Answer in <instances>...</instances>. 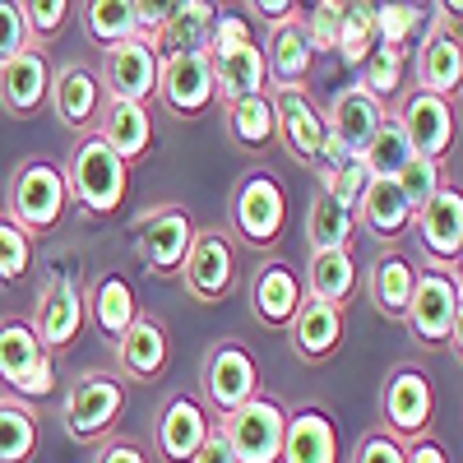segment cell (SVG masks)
Wrapping results in <instances>:
<instances>
[{
  "label": "cell",
  "instance_id": "6da1fadb",
  "mask_svg": "<svg viewBox=\"0 0 463 463\" xmlns=\"http://www.w3.org/2000/svg\"><path fill=\"white\" fill-rule=\"evenodd\" d=\"M65 190L70 200L93 218H111L130 195V167L98 139V135H80L65 153Z\"/></svg>",
  "mask_w": 463,
  "mask_h": 463
},
{
  "label": "cell",
  "instance_id": "7a4b0ae2",
  "mask_svg": "<svg viewBox=\"0 0 463 463\" xmlns=\"http://www.w3.org/2000/svg\"><path fill=\"white\" fill-rule=\"evenodd\" d=\"M232 232L237 241L250 246V250H274L283 237H288V185L269 172V167H250L241 172V181L232 185Z\"/></svg>",
  "mask_w": 463,
  "mask_h": 463
},
{
  "label": "cell",
  "instance_id": "3957f363",
  "mask_svg": "<svg viewBox=\"0 0 463 463\" xmlns=\"http://www.w3.org/2000/svg\"><path fill=\"white\" fill-rule=\"evenodd\" d=\"M458 320H463V283H458V269H431L421 264L417 279H412V297H408V311L403 325L421 347H449L458 343Z\"/></svg>",
  "mask_w": 463,
  "mask_h": 463
},
{
  "label": "cell",
  "instance_id": "277c9868",
  "mask_svg": "<svg viewBox=\"0 0 463 463\" xmlns=\"http://www.w3.org/2000/svg\"><path fill=\"white\" fill-rule=\"evenodd\" d=\"M121 412H126V380L116 371L74 375V384L65 390V403H61L65 431H70V440H80V445H102L107 436H116Z\"/></svg>",
  "mask_w": 463,
  "mask_h": 463
},
{
  "label": "cell",
  "instance_id": "5b68a950",
  "mask_svg": "<svg viewBox=\"0 0 463 463\" xmlns=\"http://www.w3.org/2000/svg\"><path fill=\"white\" fill-rule=\"evenodd\" d=\"M0 390L24 403L56 394V357L37 343L24 316H0Z\"/></svg>",
  "mask_w": 463,
  "mask_h": 463
},
{
  "label": "cell",
  "instance_id": "8992f818",
  "mask_svg": "<svg viewBox=\"0 0 463 463\" xmlns=\"http://www.w3.org/2000/svg\"><path fill=\"white\" fill-rule=\"evenodd\" d=\"M70 209L65 172L52 158H24L10 176V218L28 232V237H47L52 227H61Z\"/></svg>",
  "mask_w": 463,
  "mask_h": 463
},
{
  "label": "cell",
  "instance_id": "52a82bcc",
  "mask_svg": "<svg viewBox=\"0 0 463 463\" xmlns=\"http://www.w3.org/2000/svg\"><path fill=\"white\" fill-rule=\"evenodd\" d=\"M237 241H232V232L222 227H195V237H190V250H185V264H181V288L195 297L200 306H222L232 301L237 292L241 274H237Z\"/></svg>",
  "mask_w": 463,
  "mask_h": 463
},
{
  "label": "cell",
  "instance_id": "ba28073f",
  "mask_svg": "<svg viewBox=\"0 0 463 463\" xmlns=\"http://www.w3.org/2000/svg\"><path fill=\"white\" fill-rule=\"evenodd\" d=\"M213 427L222 431L227 449L237 463H279L283 458V431H288V403L274 394H255L237 412L218 417Z\"/></svg>",
  "mask_w": 463,
  "mask_h": 463
},
{
  "label": "cell",
  "instance_id": "9c48e42d",
  "mask_svg": "<svg viewBox=\"0 0 463 463\" xmlns=\"http://www.w3.org/2000/svg\"><path fill=\"white\" fill-rule=\"evenodd\" d=\"M380 431H390L394 440H417V436H431V421H436V384L431 375L421 371L417 362H399L380 384Z\"/></svg>",
  "mask_w": 463,
  "mask_h": 463
},
{
  "label": "cell",
  "instance_id": "30bf717a",
  "mask_svg": "<svg viewBox=\"0 0 463 463\" xmlns=\"http://www.w3.org/2000/svg\"><path fill=\"white\" fill-rule=\"evenodd\" d=\"M200 390H204V408H213L218 417L237 412L241 403H250L260 390V357L250 353V347L241 338H222L209 347L204 357V375H200Z\"/></svg>",
  "mask_w": 463,
  "mask_h": 463
},
{
  "label": "cell",
  "instance_id": "8fae6325",
  "mask_svg": "<svg viewBox=\"0 0 463 463\" xmlns=\"http://www.w3.org/2000/svg\"><path fill=\"white\" fill-rule=\"evenodd\" d=\"M269 107H274V126H279V144L292 153L301 167H320L325 148H329V130H325V111L311 98V89H279L269 84Z\"/></svg>",
  "mask_w": 463,
  "mask_h": 463
},
{
  "label": "cell",
  "instance_id": "7c38bea8",
  "mask_svg": "<svg viewBox=\"0 0 463 463\" xmlns=\"http://www.w3.org/2000/svg\"><path fill=\"white\" fill-rule=\"evenodd\" d=\"M390 121L399 126V135L408 139L412 158H431L445 163V153L454 148V130H458V116L449 98H436L427 89H412L399 98V107L390 111Z\"/></svg>",
  "mask_w": 463,
  "mask_h": 463
},
{
  "label": "cell",
  "instance_id": "4fadbf2b",
  "mask_svg": "<svg viewBox=\"0 0 463 463\" xmlns=\"http://www.w3.org/2000/svg\"><path fill=\"white\" fill-rule=\"evenodd\" d=\"M463 84V43H458V5H436L431 28L417 47V89L436 98H458Z\"/></svg>",
  "mask_w": 463,
  "mask_h": 463
},
{
  "label": "cell",
  "instance_id": "5bb4252c",
  "mask_svg": "<svg viewBox=\"0 0 463 463\" xmlns=\"http://www.w3.org/2000/svg\"><path fill=\"white\" fill-rule=\"evenodd\" d=\"M190 237H195L190 213L181 204H158L135 222V255L148 274L176 279L181 264H185V250H190Z\"/></svg>",
  "mask_w": 463,
  "mask_h": 463
},
{
  "label": "cell",
  "instance_id": "9a60e30c",
  "mask_svg": "<svg viewBox=\"0 0 463 463\" xmlns=\"http://www.w3.org/2000/svg\"><path fill=\"white\" fill-rule=\"evenodd\" d=\"M158 56L144 37H130V43L102 52V70H98V84L111 102H135V107H148L158 102Z\"/></svg>",
  "mask_w": 463,
  "mask_h": 463
},
{
  "label": "cell",
  "instance_id": "2e32d148",
  "mask_svg": "<svg viewBox=\"0 0 463 463\" xmlns=\"http://www.w3.org/2000/svg\"><path fill=\"white\" fill-rule=\"evenodd\" d=\"M412 227H417L421 255H427L431 269H458V260H463V190L445 181L436 195L417 209Z\"/></svg>",
  "mask_w": 463,
  "mask_h": 463
},
{
  "label": "cell",
  "instance_id": "e0dca14e",
  "mask_svg": "<svg viewBox=\"0 0 463 463\" xmlns=\"http://www.w3.org/2000/svg\"><path fill=\"white\" fill-rule=\"evenodd\" d=\"M209 431H213L209 408L190 390H172L158 408V421H153V445H158L163 463H190L209 440Z\"/></svg>",
  "mask_w": 463,
  "mask_h": 463
},
{
  "label": "cell",
  "instance_id": "ac0fdd59",
  "mask_svg": "<svg viewBox=\"0 0 463 463\" xmlns=\"http://www.w3.org/2000/svg\"><path fill=\"white\" fill-rule=\"evenodd\" d=\"M158 102L172 116H200L218 102V84H213V56L209 52H181L172 61H163L158 74Z\"/></svg>",
  "mask_w": 463,
  "mask_h": 463
},
{
  "label": "cell",
  "instance_id": "d6986e66",
  "mask_svg": "<svg viewBox=\"0 0 463 463\" xmlns=\"http://www.w3.org/2000/svg\"><path fill=\"white\" fill-rule=\"evenodd\" d=\"M84 320H89V316H84V292L74 288L70 279L43 283V292H37V306H33V316H28L37 343H43L52 357H56V353H70L74 338L84 334Z\"/></svg>",
  "mask_w": 463,
  "mask_h": 463
},
{
  "label": "cell",
  "instance_id": "ffe728a7",
  "mask_svg": "<svg viewBox=\"0 0 463 463\" xmlns=\"http://www.w3.org/2000/svg\"><path fill=\"white\" fill-rule=\"evenodd\" d=\"M320 111H325L329 144H334L338 153H347V158H362L366 144L375 139V130L384 126V116H390L375 98H366L357 84L338 89V93L329 98V107H320Z\"/></svg>",
  "mask_w": 463,
  "mask_h": 463
},
{
  "label": "cell",
  "instance_id": "44dd1931",
  "mask_svg": "<svg viewBox=\"0 0 463 463\" xmlns=\"http://www.w3.org/2000/svg\"><path fill=\"white\" fill-rule=\"evenodd\" d=\"M52 98V56L47 47H24L0 65V107L14 121H33Z\"/></svg>",
  "mask_w": 463,
  "mask_h": 463
},
{
  "label": "cell",
  "instance_id": "7402d4cb",
  "mask_svg": "<svg viewBox=\"0 0 463 463\" xmlns=\"http://www.w3.org/2000/svg\"><path fill=\"white\" fill-rule=\"evenodd\" d=\"M52 111L56 121L74 135H93L98 126V111H102V84H98V70H89L84 61H70L61 70H52Z\"/></svg>",
  "mask_w": 463,
  "mask_h": 463
},
{
  "label": "cell",
  "instance_id": "603a6c76",
  "mask_svg": "<svg viewBox=\"0 0 463 463\" xmlns=\"http://www.w3.org/2000/svg\"><path fill=\"white\" fill-rule=\"evenodd\" d=\"M172 362V334L158 316H135V325L116 338V375L121 380H135V384H148V380H158Z\"/></svg>",
  "mask_w": 463,
  "mask_h": 463
},
{
  "label": "cell",
  "instance_id": "cb8c5ba5",
  "mask_svg": "<svg viewBox=\"0 0 463 463\" xmlns=\"http://www.w3.org/2000/svg\"><path fill=\"white\" fill-rule=\"evenodd\" d=\"M306 301V283L301 269H292L288 260H264L250 279V311L264 329H288L297 306Z\"/></svg>",
  "mask_w": 463,
  "mask_h": 463
},
{
  "label": "cell",
  "instance_id": "d4e9b609",
  "mask_svg": "<svg viewBox=\"0 0 463 463\" xmlns=\"http://www.w3.org/2000/svg\"><path fill=\"white\" fill-rule=\"evenodd\" d=\"M279 463H343L338 427H334L329 408H320V403L288 408V431H283V458Z\"/></svg>",
  "mask_w": 463,
  "mask_h": 463
},
{
  "label": "cell",
  "instance_id": "484cf974",
  "mask_svg": "<svg viewBox=\"0 0 463 463\" xmlns=\"http://www.w3.org/2000/svg\"><path fill=\"white\" fill-rule=\"evenodd\" d=\"M93 135L121 158L126 167L144 163L148 158V148H153V111L148 107H135V102H102L98 111V126Z\"/></svg>",
  "mask_w": 463,
  "mask_h": 463
},
{
  "label": "cell",
  "instance_id": "4316f807",
  "mask_svg": "<svg viewBox=\"0 0 463 463\" xmlns=\"http://www.w3.org/2000/svg\"><path fill=\"white\" fill-rule=\"evenodd\" d=\"M357 213V232L366 227L371 237L380 241V246H399L408 232H412V204L399 195V185L394 181H384V176H371V185H366V195H362V204L353 209Z\"/></svg>",
  "mask_w": 463,
  "mask_h": 463
},
{
  "label": "cell",
  "instance_id": "83f0119b",
  "mask_svg": "<svg viewBox=\"0 0 463 463\" xmlns=\"http://www.w3.org/2000/svg\"><path fill=\"white\" fill-rule=\"evenodd\" d=\"M213 19H218V5H209V0H181V5H172L167 24L144 37V43L153 47V56L172 61L181 52H209V33H213Z\"/></svg>",
  "mask_w": 463,
  "mask_h": 463
},
{
  "label": "cell",
  "instance_id": "f1b7e54d",
  "mask_svg": "<svg viewBox=\"0 0 463 463\" xmlns=\"http://www.w3.org/2000/svg\"><path fill=\"white\" fill-rule=\"evenodd\" d=\"M84 316H89V325L116 347V338H121V334L135 325V316H139V301H135L130 279H126V274H98V279L89 283V292H84Z\"/></svg>",
  "mask_w": 463,
  "mask_h": 463
},
{
  "label": "cell",
  "instance_id": "f546056e",
  "mask_svg": "<svg viewBox=\"0 0 463 463\" xmlns=\"http://www.w3.org/2000/svg\"><path fill=\"white\" fill-rule=\"evenodd\" d=\"M288 338H292V353L301 362H329L343 347V311L338 306L316 301V297H306L297 306L292 325H288Z\"/></svg>",
  "mask_w": 463,
  "mask_h": 463
},
{
  "label": "cell",
  "instance_id": "4dcf8cb0",
  "mask_svg": "<svg viewBox=\"0 0 463 463\" xmlns=\"http://www.w3.org/2000/svg\"><path fill=\"white\" fill-rule=\"evenodd\" d=\"M209 56H213V84H218L222 107L269 93V70H264V47L260 43L222 47V52H209Z\"/></svg>",
  "mask_w": 463,
  "mask_h": 463
},
{
  "label": "cell",
  "instance_id": "1f68e13d",
  "mask_svg": "<svg viewBox=\"0 0 463 463\" xmlns=\"http://www.w3.org/2000/svg\"><path fill=\"white\" fill-rule=\"evenodd\" d=\"M412 279H417V264L403 250L375 255V264L366 269V297L384 320H403L408 297H412Z\"/></svg>",
  "mask_w": 463,
  "mask_h": 463
},
{
  "label": "cell",
  "instance_id": "d6a6232c",
  "mask_svg": "<svg viewBox=\"0 0 463 463\" xmlns=\"http://www.w3.org/2000/svg\"><path fill=\"white\" fill-rule=\"evenodd\" d=\"M301 283H306V297H316V301H325V306H338V311H347V301H353V292H357V283H362L357 255H353V250L311 255Z\"/></svg>",
  "mask_w": 463,
  "mask_h": 463
},
{
  "label": "cell",
  "instance_id": "836d02e7",
  "mask_svg": "<svg viewBox=\"0 0 463 463\" xmlns=\"http://www.w3.org/2000/svg\"><path fill=\"white\" fill-rule=\"evenodd\" d=\"M264 70L279 89H306V80H311V70H316V52H311V43H306L301 24H288V28L269 33Z\"/></svg>",
  "mask_w": 463,
  "mask_h": 463
},
{
  "label": "cell",
  "instance_id": "e575fe53",
  "mask_svg": "<svg viewBox=\"0 0 463 463\" xmlns=\"http://www.w3.org/2000/svg\"><path fill=\"white\" fill-rule=\"evenodd\" d=\"M353 241H357V213L343 209L338 200H329L320 190L311 200V209H306V246H311V255L353 250Z\"/></svg>",
  "mask_w": 463,
  "mask_h": 463
},
{
  "label": "cell",
  "instance_id": "d590c367",
  "mask_svg": "<svg viewBox=\"0 0 463 463\" xmlns=\"http://www.w3.org/2000/svg\"><path fill=\"white\" fill-rule=\"evenodd\" d=\"M37 445H43V421H37L33 403L0 390V463H33Z\"/></svg>",
  "mask_w": 463,
  "mask_h": 463
},
{
  "label": "cell",
  "instance_id": "8d00e7d4",
  "mask_svg": "<svg viewBox=\"0 0 463 463\" xmlns=\"http://www.w3.org/2000/svg\"><path fill=\"white\" fill-rule=\"evenodd\" d=\"M227 116V135L232 144H237L241 153H269L279 144V126H274V107H269V98H241V102H227L222 107Z\"/></svg>",
  "mask_w": 463,
  "mask_h": 463
},
{
  "label": "cell",
  "instance_id": "74e56055",
  "mask_svg": "<svg viewBox=\"0 0 463 463\" xmlns=\"http://www.w3.org/2000/svg\"><path fill=\"white\" fill-rule=\"evenodd\" d=\"M84 19V37L98 43L102 52L130 43L139 37V24H135V0H89V5H74Z\"/></svg>",
  "mask_w": 463,
  "mask_h": 463
},
{
  "label": "cell",
  "instance_id": "f35d334b",
  "mask_svg": "<svg viewBox=\"0 0 463 463\" xmlns=\"http://www.w3.org/2000/svg\"><path fill=\"white\" fill-rule=\"evenodd\" d=\"M403 80H408V52L375 47V52L362 61V80H357V89H362L366 98H375L384 111H390V102L403 93Z\"/></svg>",
  "mask_w": 463,
  "mask_h": 463
},
{
  "label": "cell",
  "instance_id": "ab89813d",
  "mask_svg": "<svg viewBox=\"0 0 463 463\" xmlns=\"http://www.w3.org/2000/svg\"><path fill=\"white\" fill-rule=\"evenodd\" d=\"M375 52V5H343V19H338V56L347 65H357Z\"/></svg>",
  "mask_w": 463,
  "mask_h": 463
},
{
  "label": "cell",
  "instance_id": "60d3db41",
  "mask_svg": "<svg viewBox=\"0 0 463 463\" xmlns=\"http://www.w3.org/2000/svg\"><path fill=\"white\" fill-rule=\"evenodd\" d=\"M33 237L10 218V213H0V288H14L28 279V269H33Z\"/></svg>",
  "mask_w": 463,
  "mask_h": 463
},
{
  "label": "cell",
  "instance_id": "b9f144b4",
  "mask_svg": "<svg viewBox=\"0 0 463 463\" xmlns=\"http://www.w3.org/2000/svg\"><path fill=\"white\" fill-rule=\"evenodd\" d=\"M408 158H412V153H408V139L399 135V126L390 121V116H384V126L375 130V139H371L366 153H362L366 172H371V176H384V181H394L399 167H403Z\"/></svg>",
  "mask_w": 463,
  "mask_h": 463
},
{
  "label": "cell",
  "instance_id": "7bdbcfd3",
  "mask_svg": "<svg viewBox=\"0 0 463 463\" xmlns=\"http://www.w3.org/2000/svg\"><path fill=\"white\" fill-rule=\"evenodd\" d=\"M394 185H399V195L412 204V213L427 204L436 190L445 185V163H431V158H408L403 167H399V176H394Z\"/></svg>",
  "mask_w": 463,
  "mask_h": 463
},
{
  "label": "cell",
  "instance_id": "ee69618b",
  "mask_svg": "<svg viewBox=\"0 0 463 463\" xmlns=\"http://www.w3.org/2000/svg\"><path fill=\"white\" fill-rule=\"evenodd\" d=\"M19 14H24V28H28V43L43 47L70 24L74 5L70 0H19Z\"/></svg>",
  "mask_w": 463,
  "mask_h": 463
},
{
  "label": "cell",
  "instance_id": "f6af8a7d",
  "mask_svg": "<svg viewBox=\"0 0 463 463\" xmlns=\"http://www.w3.org/2000/svg\"><path fill=\"white\" fill-rule=\"evenodd\" d=\"M417 24H421V10L417 5H375V47L408 52Z\"/></svg>",
  "mask_w": 463,
  "mask_h": 463
},
{
  "label": "cell",
  "instance_id": "bcb514c9",
  "mask_svg": "<svg viewBox=\"0 0 463 463\" xmlns=\"http://www.w3.org/2000/svg\"><path fill=\"white\" fill-rule=\"evenodd\" d=\"M338 19H343V5H338V0H320V5L306 10L301 33H306V43H311L316 56L338 52Z\"/></svg>",
  "mask_w": 463,
  "mask_h": 463
},
{
  "label": "cell",
  "instance_id": "7dc6e473",
  "mask_svg": "<svg viewBox=\"0 0 463 463\" xmlns=\"http://www.w3.org/2000/svg\"><path fill=\"white\" fill-rule=\"evenodd\" d=\"M28 43V28H24V14H19V0H0V65L10 56H19Z\"/></svg>",
  "mask_w": 463,
  "mask_h": 463
},
{
  "label": "cell",
  "instance_id": "c3c4849f",
  "mask_svg": "<svg viewBox=\"0 0 463 463\" xmlns=\"http://www.w3.org/2000/svg\"><path fill=\"white\" fill-rule=\"evenodd\" d=\"M347 463H403V440H394L390 431H366L353 449V458Z\"/></svg>",
  "mask_w": 463,
  "mask_h": 463
},
{
  "label": "cell",
  "instance_id": "681fc988",
  "mask_svg": "<svg viewBox=\"0 0 463 463\" xmlns=\"http://www.w3.org/2000/svg\"><path fill=\"white\" fill-rule=\"evenodd\" d=\"M246 10H255V19H264L269 28L301 24V5H297V0H250Z\"/></svg>",
  "mask_w": 463,
  "mask_h": 463
},
{
  "label": "cell",
  "instance_id": "f907efd6",
  "mask_svg": "<svg viewBox=\"0 0 463 463\" xmlns=\"http://www.w3.org/2000/svg\"><path fill=\"white\" fill-rule=\"evenodd\" d=\"M93 463H148V449L130 436H107Z\"/></svg>",
  "mask_w": 463,
  "mask_h": 463
},
{
  "label": "cell",
  "instance_id": "816d5d0a",
  "mask_svg": "<svg viewBox=\"0 0 463 463\" xmlns=\"http://www.w3.org/2000/svg\"><path fill=\"white\" fill-rule=\"evenodd\" d=\"M403 463H449V449L436 436H417L403 445Z\"/></svg>",
  "mask_w": 463,
  "mask_h": 463
},
{
  "label": "cell",
  "instance_id": "f5cc1de1",
  "mask_svg": "<svg viewBox=\"0 0 463 463\" xmlns=\"http://www.w3.org/2000/svg\"><path fill=\"white\" fill-rule=\"evenodd\" d=\"M190 463H237V458H232V449H227V440H222V431L213 427V431H209V440L200 445V454H195V458H190Z\"/></svg>",
  "mask_w": 463,
  "mask_h": 463
}]
</instances>
